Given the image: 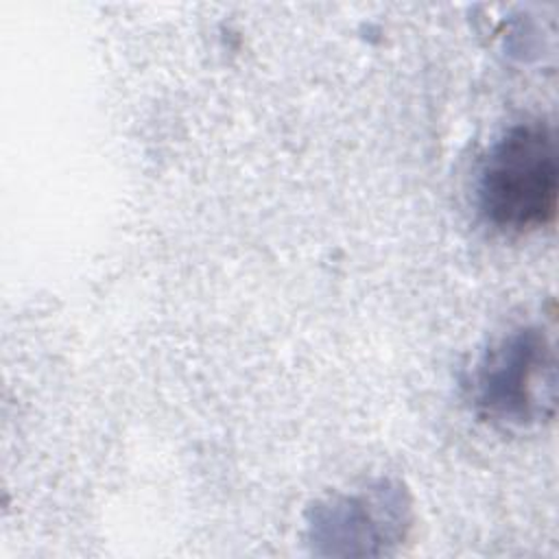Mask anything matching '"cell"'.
<instances>
[{
  "label": "cell",
  "instance_id": "obj_1",
  "mask_svg": "<svg viewBox=\"0 0 559 559\" xmlns=\"http://www.w3.org/2000/svg\"><path fill=\"white\" fill-rule=\"evenodd\" d=\"M557 142L544 120L504 129L483 157L476 205L502 234H528L552 225L557 214Z\"/></svg>",
  "mask_w": 559,
  "mask_h": 559
},
{
  "label": "cell",
  "instance_id": "obj_2",
  "mask_svg": "<svg viewBox=\"0 0 559 559\" xmlns=\"http://www.w3.org/2000/svg\"><path fill=\"white\" fill-rule=\"evenodd\" d=\"M469 397L480 419L502 428L548 421L557 402V358L552 341L535 325L498 338L476 360Z\"/></svg>",
  "mask_w": 559,
  "mask_h": 559
},
{
  "label": "cell",
  "instance_id": "obj_3",
  "mask_svg": "<svg viewBox=\"0 0 559 559\" xmlns=\"http://www.w3.org/2000/svg\"><path fill=\"white\" fill-rule=\"evenodd\" d=\"M402 500V489L391 487L389 483H380L349 496H334L325 502H319L310 520L312 539L332 544V548L334 544H347L349 548V542L376 544L400 539L402 528L406 526L404 522L408 507L402 504L386 511L384 515L382 511Z\"/></svg>",
  "mask_w": 559,
  "mask_h": 559
}]
</instances>
